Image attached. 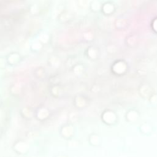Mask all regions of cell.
<instances>
[{"mask_svg": "<svg viewBox=\"0 0 157 157\" xmlns=\"http://www.w3.org/2000/svg\"><path fill=\"white\" fill-rule=\"evenodd\" d=\"M112 69L115 75H123L128 71V64L123 59L117 60L113 64Z\"/></svg>", "mask_w": 157, "mask_h": 157, "instance_id": "obj_1", "label": "cell"}, {"mask_svg": "<svg viewBox=\"0 0 157 157\" xmlns=\"http://www.w3.org/2000/svg\"><path fill=\"white\" fill-rule=\"evenodd\" d=\"M101 10L105 15H111L116 11V6L112 1H107L102 5Z\"/></svg>", "mask_w": 157, "mask_h": 157, "instance_id": "obj_5", "label": "cell"}, {"mask_svg": "<svg viewBox=\"0 0 157 157\" xmlns=\"http://www.w3.org/2000/svg\"><path fill=\"white\" fill-rule=\"evenodd\" d=\"M138 131L142 136H151L154 131L153 126L151 123L147 121H144L139 124L137 128Z\"/></svg>", "mask_w": 157, "mask_h": 157, "instance_id": "obj_3", "label": "cell"}, {"mask_svg": "<svg viewBox=\"0 0 157 157\" xmlns=\"http://www.w3.org/2000/svg\"><path fill=\"white\" fill-rule=\"evenodd\" d=\"M127 25H128L127 21H126V20H124V19H117L115 21V23L116 28L118 29H124L127 26Z\"/></svg>", "mask_w": 157, "mask_h": 157, "instance_id": "obj_6", "label": "cell"}, {"mask_svg": "<svg viewBox=\"0 0 157 157\" xmlns=\"http://www.w3.org/2000/svg\"><path fill=\"white\" fill-rule=\"evenodd\" d=\"M104 121L108 125H116L118 122V117L116 112L113 110H109L105 111L104 114Z\"/></svg>", "mask_w": 157, "mask_h": 157, "instance_id": "obj_2", "label": "cell"}, {"mask_svg": "<svg viewBox=\"0 0 157 157\" xmlns=\"http://www.w3.org/2000/svg\"><path fill=\"white\" fill-rule=\"evenodd\" d=\"M140 117V113L139 110L134 108L128 109L124 115L125 120L129 123H134L136 122Z\"/></svg>", "mask_w": 157, "mask_h": 157, "instance_id": "obj_4", "label": "cell"}, {"mask_svg": "<svg viewBox=\"0 0 157 157\" xmlns=\"http://www.w3.org/2000/svg\"><path fill=\"white\" fill-rule=\"evenodd\" d=\"M151 28L153 31L157 34V17L155 18L152 21L151 23Z\"/></svg>", "mask_w": 157, "mask_h": 157, "instance_id": "obj_7", "label": "cell"}]
</instances>
